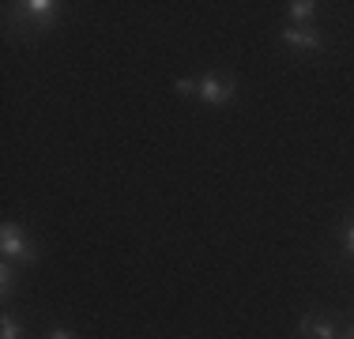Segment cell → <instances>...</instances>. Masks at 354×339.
Instances as JSON below:
<instances>
[{
	"instance_id": "cell-1",
	"label": "cell",
	"mask_w": 354,
	"mask_h": 339,
	"mask_svg": "<svg viewBox=\"0 0 354 339\" xmlns=\"http://www.w3.org/2000/svg\"><path fill=\"white\" fill-rule=\"evenodd\" d=\"M57 15H61V4H53V0H27V4L15 8V19L23 27H38V30L53 27Z\"/></svg>"
},
{
	"instance_id": "cell-2",
	"label": "cell",
	"mask_w": 354,
	"mask_h": 339,
	"mask_svg": "<svg viewBox=\"0 0 354 339\" xmlns=\"http://www.w3.org/2000/svg\"><path fill=\"white\" fill-rule=\"evenodd\" d=\"M234 95H238V83L234 80H223V75L196 80V98L207 102V106H226V102H234Z\"/></svg>"
},
{
	"instance_id": "cell-3",
	"label": "cell",
	"mask_w": 354,
	"mask_h": 339,
	"mask_svg": "<svg viewBox=\"0 0 354 339\" xmlns=\"http://www.w3.org/2000/svg\"><path fill=\"white\" fill-rule=\"evenodd\" d=\"M0 249H4V257L27 260V264H35V260H38V253H35V245H30V237L23 234L15 223H4V230H0Z\"/></svg>"
},
{
	"instance_id": "cell-4",
	"label": "cell",
	"mask_w": 354,
	"mask_h": 339,
	"mask_svg": "<svg viewBox=\"0 0 354 339\" xmlns=\"http://www.w3.org/2000/svg\"><path fill=\"white\" fill-rule=\"evenodd\" d=\"M283 46H290V49H320L324 38H320V30H313V27H286L283 30Z\"/></svg>"
},
{
	"instance_id": "cell-5",
	"label": "cell",
	"mask_w": 354,
	"mask_h": 339,
	"mask_svg": "<svg viewBox=\"0 0 354 339\" xmlns=\"http://www.w3.org/2000/svg\"><path fill=\"white\" fill-rule=\"evenodd\" d=\"M301 332L306 336H317V339H335V328L328 320H317V317H306L301 320Z\"/></svg>"
},
{
	"instance_id": "cell-6",
	"label": "cell",
	"mask_w": 354,
	"mask_h": 339,
	"mask_svg": "<svg viewBox=\"0 0 354 339\" xmlns=\"http://www.w3.org/2000/svg\"><path fill=\"white\" fill-rule=\"evenodd\" d=\"M286 12H290L294 23H309L317 15V4L313 0H294V4H286Z\"/></svg>"
},
{
	"instance_id": "cell-7",
	"label": "cell",
	"mask_w": 354,
	"mask_h": 339,
	"mask_svg": "<svg viewBox=\"0 0 354 339\" xmlns=\"http://www.w3.org/2000/svg\"><path fill=\"white\" fill-rule=\"evenodd\" d=\"M0 339H23V324L12 317H4L0 320Z\"/></svg>"
},
{
	"instance_id": "cell-8",
	"label": "cell",
	"mask_w": 354,
	"mask_h": 339,
	"mask_svg": "<svg viewBox=\"0 0 354 339\" xmlns=\"http://www.w3.org/2000/svg\"><path fill=\"white\" fill-rule=\"evenodd\" d=\"M12 264H4V268H0V294H4V298H8V294H12Z\"/></svg>"
},
{
	"instance_id": "cell-9",
	"label": "cell",
	"mask_w": 354,
	"mask_h": 339,
	"mask_svg": "<svg viewBox=\"0 0 354 339\" xmlns=\"http://www.w3.org/2000/svg\"><path fill=\"white\" fill-rule=\"evenodd\" d=\"M343 245H347V253L354 257V223H347V226H343Z\"/></svg>"
},
{
	"instance_id": "cell-10",
	"label": "cell",
	"mask_w": 354,
	"mask_h": 339,
	"mask_svg": "<svg viewBox=\"0 0 354 339\" xmlns=\"http://www.w3.org/2000/svg\"><path fill=\"white\" fill-rule=\"evenodd\" d=\"M177 95H196V83H192V80H177Z\"/></svg>"
},
{
	"instance_id": "cell-11",
	"label": "cell",
	"mask_w": 354,
	"mask_h": 339,
	"mask_svg": "<svg viewBox=\"0 0 354 339\" xmlns=\"http://www.w3.org/2000/svg\"><path fill=\"white\" fill-rule=\"evenodd\" d=\"M49 339H72V336L64 332V328H53V332H49Z\"/></svg>"
},
{
	"instance_id": "cell-12",
	"label": "cell",
	"mask_w": 354,
	"mask_h": 339,
	"mask_svg": "<svg viewBox=\"0 0 354 339\" xmlns=\"http://www.w3.org/2000/svg\"><path fill=\"white\" fill-rule=\"evenodd\" d=\"M351 339H354V328H351Z\"/></svg>"
}]
</instances>
